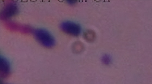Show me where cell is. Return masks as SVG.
I'll use <instances>...</instances> for the list:
<instances>
[{"instance_id":"cell-6","label":"cell","mask_w":152,"mask_h":84,"mask_svg":"<svg viewBox=\"0 0 152 84\" xmlns=\"http://www.w3.org/2000/svg\"><path fill=\"white\" fill-rule=\"evenodd\" d=\"M85 39L87 41L91 42L94 41L96 38V34L92 30H88L86 31L83 34Z\"/></svg>"},{"instance_id":"cell-7","label":"cell","mask_w":152,"mask_h":84,"mask_svg":"<svg viewBox=\"0 0 152 84\" xmlns=\"http://www.w3.org/2000/svg\"><path fill=\"white\" fill-rule=\"evenodd\" d=\"M111 56L108 54H105L102 57L101 61L104 64L108 65L111 62Z\"/></svg>"},{"instance_id":"cell-3","label":"cell","mask_w":152,"mask_h":84,"mask_svg":"<svg viewBox=\"0 0 152 84\" xmlns=\"http://www.w3.org/2000/svg\"><path fill=\"white\" fill-rule=\"evenodd\" d=\"M60 27L64 33L73 36H78L81 31V28L79 25L71 21L62 22L60 25Z\"/></svg>"},{"instance_id":"cell-2","label":"cell","mask_w":152,"mask_h":84,"mask_svg":"<svg viewBox=\"0 0 152 84\" xmlns=\"http://www.w3.org/2000/svg\"><path fill=\"white\" fill-rule=\"evenodd\" d=\"M18 9L17 4L14 1L7 2L2 8L0 13L1 20H6L15 15L18 12Z\"/></svg>"},{"instance_id":"cell-4","label":"cell","mask_w":152,"mask_h":84,"mask_svg":"<svg viewBox=\"0 0 152 84\" xmlns=\"http://www.w3.org/2000/svg\"><path fill=\"white\" fill-rule=\"evenodd\" d=\"M5 25L7 29L14 31L28 33L32 31L31 28L29 26L20 24L12 22H7Z\"/></svg>"},{"instance_id":"cell-1","label":"cell","mask_w":152,"mask_h":84,"mask_svg":"<svg viewBox=\"0 0 152 84\" xmlns=\"http://www.w3.org/2000/svg\"><path fill=\"white\" fill-rule=\"evenodd\" d=\"M34 37L41 45L46 48H50L54 46L55 39L53 35L46 30L38 28L34 32Z\"/></svg>"},{"instance_id":"cell-5","label":"cell","mask_w":152,"mask_h":84,"mask_svg":"<svg viewBox=\"0 0 152 84\" xmlns=\"http://www.w3.org/2000/svg\"><path fill=\"white\" fill-rule=\"evenodd\" d=\"M10 72V63L8 61L3 57H0V75L1 77L6 78L9 77Z\"/></svg>"},{"instance_id":"cell-8","label":"cell","mask_w":152,"mask_h":84,"mask_svg":"<svg viewBox=\"0 0 152 84\" xmlns=\"http://www.w3.org/2000/svg\"><path fill=\"white\" fill-rule=\"evenodd\" d=\"M77 2V0H67V3L71 5H73L75 4Z\"/></svg>"}]
</instances>
